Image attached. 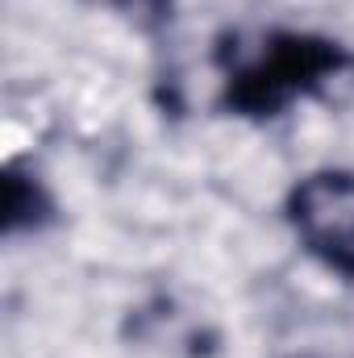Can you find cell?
<instances>
[{
	"mask_svg": "<svg viewBox=\"0 0 354 358\" xmlns=\"http://www.w3.org/2000/svg\"><path fill=\"white\" fill-rule=\"evenodd\" d=\"M300 221L317 242H354V179L321 176L300 187Z\"/></svg>",
	"mask_w": 354,
	"mask_h": 358,
	"instance_id": "cell-1",
	"label": "cell"
}]
</instances>
